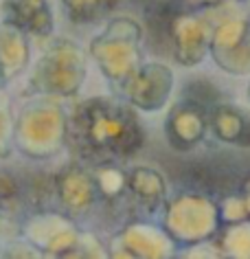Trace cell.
Returning <instances> with one entry per match:
<instances>
[{"label":"cell","mask_w":250,"mask_h":259,"mask_svg":"<svg viewBox=\"0 0 250 259\" xmlns=\"http://www.w3.org/2000/svg\"><path fill=\"white\" fill-rule=\"evenodd\" d=\"M215 119V134H222L224 130H233L228 143L250 145V119L241 114V110H235L230 106H220L213 114Z\"/></svg>","instance_id":"6da1fadb"}]
</instances>
